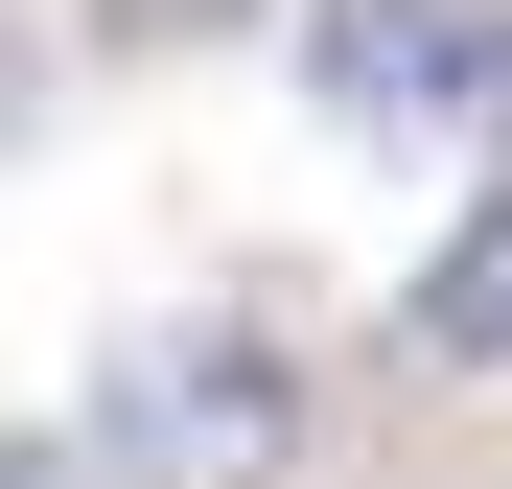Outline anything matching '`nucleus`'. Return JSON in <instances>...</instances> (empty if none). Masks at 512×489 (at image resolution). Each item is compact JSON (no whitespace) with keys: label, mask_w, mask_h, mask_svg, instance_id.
Instances as JSON below:
<instances>
[{"label":"nucleus","mask_w":512,"mask_h":489,"mask_svg":"<svg viewBox=\"0 0 512 489\" xmlns=\"http://www.w3.org/2000/svg\"><path fill=\"white\" fill-rule=\"evenodd\" d=\"M489 94V24H466V0H326V117H466Z\"/></svg>","instance_id":"nucleus-1"},{"label":"nucleus","mask_w":512,"mask_h":489,"mask_svg":"<svg viewBox=\"0 0 512 489\" xmlns=\"http://www.w3.org/2000/svg\"><path fill=\"white\" fill-rule=\"evenodd\" d=\"M140 443H187V489L280 466V350H140Z\"/></svg>","instance_id":"nucleus-2"},{"label":"nucleus","mask_w":512,"mask_h":489,"mask_svg":"<svg viewBox=\"0 0 512 489\" xmlns=\"http://www.w3.org/2000/svg\"><path fill=\"white\" fill-rule=\"evenodd\" d=\"M419 350L512 373V210H466V233H443V280H419Z\"/></svg>","instance_id":"nucleus-3"},{"label":"nucleus","mask_w":512,"mask_h":489,"mask_svg":"<svg viewBox=\"0 0 512 489\" xmlns=\"http://www.w3.org/2000/svg\"><path fill=\"white\" fill-rule=\"evenodd\" d=\"M256 0H94V47H233Z\"/></svg>","instance_id":"nucleus-4"}]
</instances>
